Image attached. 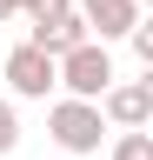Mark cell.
<instances>
[{
	"instance_id": "obj_3",
	"label": "cell",
	"mask_w": 153,
	"mask_h": 160,
	"mask_svg": "<svg viewBox=\"0 0 153 160\" xmlns=\"http://www.w3.org/2000/svg\"><path fill=\"white\" fill-rule=\"evenodd\" d=\"M27 40L60 60L67 47H80V40H93V33H87V20L73 13V0H40V7L27 13Z\"/></svg>"
},
{
	"instance_id": "obj_5",
	"label": "cell",
	"mask_w": 153,
	"mask_h": 160,
	"mask_svg": "<svg viewBox=\"0 0 153 160\" xmlns=\"http://www.w3.org/2000/svg\"><path fill=\"white\" fill-rule=\"evenodd\" d=\"M93 107H100V120L113 133H120V127H146V120H153V80H113Z\"/></svg>"
},
{
	"instance_id": "obj_6",
	"label": "cell",
	"mask_w": 153,
	"mask_h": 160,
	"mask_svg": "<svg viewBox=\"0 0 153 160\" xmlns=\"http://www.w3.org/2000/svg\"><path fill=\"white\" fill-rule=\"evenodd\" d=\"M73 13L87 20V33L100 47H113V40H127L140 27V0H73Z\"/></svg>"
},
{
	"instance_id": "obj_1",
	"label": "cell",
	"mask_w": 153,
	"mask_h": 160,
	"mask_svg": "<svg viewBox=\"0 0 153 160\" xmlns=\"http://www.w3.org/2000/svg\"><path fill=\"white\" fill-rule=\"evenodd\" d=\"M113 80H120L113 73V47H100V40H80V47H67L53 60V87L67 100H100Z\"/></svg>"
},
{
	"instance_id": "obj_7",
	"label": "cell",
	"mask_w": 153,
	"mask_h": 160,
	"mask_svg": "<svg viewBox=\"0 0 153 160\" xmlns=\"http://www.w3.org/2000/svg\"><path fill=\"white\" fill-rule=\"evenodd\" d=\"M107 160H153V133H146V127H120Z\"/></svg>"
},
{
	"instance_id": "obj_4",
	"label": "cell",
	"mask_w": 153,
	"mask_h": 160,
	"mask_svg": "<svg viewBox=\"0 0 153 160\" xmlns=\"http://www.w3.org/2000/svg\"><path fill=\"white\" fill-rule=\"evenodd\" d=\"M0 80H7V100H47L53 93V53H40L33 40H20L0 60Z\"/></svg>"
},
{
	"instance_id": "obj_2",
	"label": "cell",
	"mask_w": 153,
	"mask_h": 160,
	"mask_svg": "<svg viewBox=\"0 0 153 160\" xmlns=\"http://www.w3.org/2000/svg\"><path fill=\"white\" fill-rule=\"evenodd\" d=\"M47 140L60 147L67 160H87V153H100V140H107V120H100V107L93 100H53L47 107Z\"/></svg>"
},
{
	"instance_id": "obj_11",
	"label": "cell",
	"mask_w": 153,
	"mask_h": 160,
	"mask_svg": "<svg viewBox=\"0 0 153 160\" xmlns=\"http://www.w3.org/2000/svg\"><path fill=\"white\" fill-rule=\"evenodd\" d=\"M140 7H146V0H140Z\"/></svg>"
},
{
	"instance_id": "obj_9",
	"label": "cell",
	"mask_w": 153,
	"mask_h": 160,
	"mask_svg": "<svg viewBox=\"0 0 153 160\" xmlns=\"http://www.w3.org/2000/svg\"><path fill=\"white\" fill-rule=\"evenodd\" d=\"M127 40H133V60H140V67L153 73V27H146V20H140V27H133Z\"/></svg>"
},
{
	"instance_id": "obj_8",
	"label": "cell",
	"mask_w": 153,
	"mask_h": 160,
	"mask_svg": "<svg viewBox=\"0 0 153 160\" xmlns=\"http://www.w3.org/2000/svg\"><path fill=\"white\" fill-rule=\"evenodd\" d=\"M13 147H20V107H13V100L0 93V160H7Z\"/></svg>"
},
{
	"instance_id": "obj_10",
	"label": "cell",
	"mask_w": 153,
	"mask_h": 160,
	"mask_svg": "<svg viewBox=\"0 0 153 160\" xmlns=\"http://www.w3.org/2000/svg\"><path fill=\"white\" fill-rule=\"evenodd\" d=\"M40 0H0V20H13V13H33Z\"/></svg>"
}]
</instances>
